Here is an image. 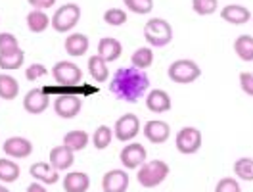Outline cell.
Here are the masks:
<instances>
[{
  "label": "cell",
  "instance_id": "obj_1",
  "mask_svg": "<svg viewBox=\"0 0 253 192\" xmlns=\"http://www.w3.org/2000/svg\"><path fill=\"white\" fill-rule=\"evenodd\" d=\"M150 89V77L136 67H119L110 81V93L121 102L134 104Z\"/></svg>",
  "mask_w": 253,
  "mask_h": 192
},
{
  "label": "cell",
  "instance_id": "obj_2",
  "mask_svg": "<svg viewBox=\"0 0 253 192\" xmlns=\"http://www.w3.org/2000/svg\"><path fill=\"white\" fill-rule=\"evenodd\" d=\"M169 175V165L163 160H152L144 161L138 167L136 173V181L142 185L144 189H156L158 185H161Z\"/></svg>",
  "mask_w": 253,
  "mask_h": 192
},
{
  "label": "cell",
  "instance_id": "obj_3",
  "mask_svg": "<svg viewBox=\"0 0 253 192\" xmlns=\"http://www.w3.org/2000/svg\"><path fill=\"white\" fill-rule=\"evenodd\" d=\"M144 39H146V43L150 47H167L173 41V27L169 25V21H165L161 17L148 19L146 25H144Z\"/></svg>",
  "mask_w": 253,
  "mask_h": 192
},
{
  "label": "cell",
  "instance_id": "obj_4",
  "mask_svg": "<svg viewBox=\"0 0 253 192\" xmlns=\"http://www.w3.org/2000/svg\"><path fill=\"white\" fill-rule=\"evenodd\" d=\"M81 19V6L79 4H73V2H67L63 4L62 8H58L52 16V29L58 33H69Z\"/></svg>",
  "mask_w": 253,
  "mask_h": 192
},
{
  "label": "cell",
  "instance_id": "obj_5",
  "mask_svg": "<svg viewBox=\"0 0 253 192\" xmlns=\"http://www.w3.org/2000/svg\"><path fill=\"white\" fill-rule=\"evenodd\" d=\"M167 75L173 83H178V85H190L202 75V69L200 65L196 64L194 60H174L173 64L169 65L167 69Z\"/></svg>",
  "mask_w": 253,
  "mask_h": 192
},
{
  "label": "cell",
  "instance_id": "obj_6",
  "mask_svg": "<svg viewBox=\"0 0 253 192\" xmlns=\"http://www.w3.org/2000/svg\"><path fill=\"white\" fill-rule=\"evenodd\" d=\"M52 77L58 85L63 87H77L83 83V71L79 65H75L73 62H58L56 65H52Z\"/></svg>",
  "mask_w": 253,
  "mask_h": 192
},
{
  "label": "cell",
  "instance_id": "obj_7",
  "mask_svg": "<svg viewBox=\"0 0 253 192\" xmlns=\"http://www.w3.org/2000/svg\"><path fill=\"white\" fill-rule=\"evenodd\" d=\"M202 143H204V135L202 131L196 127H182L176 137H174V144H176V150L180 154H196L200 148H202Z\"/></svg>",
  "mask_w": 253,
  "mask_h": 192
},
{
  "label": "cell",
  "instance_id": "obj_8",
  "mask_svg": "<svg viewBox=\"0 0 253 192\" xmlns=\"http://www.w3.org/2000/svg\"><path fill=\"white\" fill-rule=\"evenodd\" d=\"M140 133V119L134 113L121 115L113 125V137L121 143H130Z\"/></svg>",
  "mask_w": 253,
  "mask_h": 192
},
{
  "label": "cell",
  "instance_id": "obj_9",
  "mask_svg": "<svg viewBox=\"0 0 253 192\" xmlns=\"http://www.w3.org/2000/svg\"><path fill=\"white\" fill-rule=\"evenodd\" d=\"M83 108V100L79 96L73 95H65V96H56L54 100V112L58 117L62 119H73L77 117Z\"/></svg>",
  "mask_w": 253,
  "mask_h": 192
},
{
  "label": "cell",
  "instance_id": "obj_10",
  "mask_svg": "<svg viewBox=\"0 0 253 192\" xmlns=\"http://www.w3.org/2000/svg\"><path fill=\"white\" fill-rule=\"evenodd\" d=\"M2 148L8 158H16V160L29 158L33 154V143L25 137H10L4 141Z\"/></svg>",
  "mask_w": 253,
  "mask_h": 192
},
{
  "label": "cell",
  "instance_id": "obj_11",
  "mask_svg": "<svg viewBox=\"0 0 253 192\" xmlns=\"http://www.w3.org/2000/svg\"><path fill=\"white\" fill-rule=\"evenodd\" d=\"M146 156H148V154H146V148H144L142 144L130 143L121 150L119 160H121L125 169H138L144 161H146Z\"/></svg>",
  "mask_w": 253,
  "mask_h": 192
},
{
  "label": "cell",
  "instance_id": "obj_12",
  "mask_svg": "<svg viewBox=\"0 0 253 192\" xmlns=\"http://www.w3.org/2000/svg\"><path fill=\"white\" fill-rule=\"evenodd\" d=\"M29 173H31L33 181H39L42 185H56L60 181V171L48 163V161H37L29 167Z\"/></svg>",
  "mask_w": 253,
  "mask_h": 192
},
{
  "label": "cell",
  "instance_id": "obj_13",
  "mask_svg": "<svg viewBox=\"0 0 253 192\" xmlns=\"http://www.w3.org/2000/svg\"><path fill=\"white\" fill-rule=\"evenodd\" d=\"M142 131H144V137L152 144L167 143V139L171 137V127H169V123L159 121V119H150V121H146V125H144Z\"/></svg>",
  "mask_w": 253,
  "mask_h": 192
},
{
  "label": "cell",
  "instance_id": "obj_14",
  "mask_svg": "<svg viewBox=\"0 0 253 192\" xmlns=\"http://www.w3.org/2000/svg\"><path fill=\"white\" fill-rule=\"evenodd\" d=\"M104 192H126L128 189V173L125 169H111L102 179Z\"/></svg>",
  "mask_w": 253,
  "mask_h": 192
},
{
  "label": "cell",
  "instance_id": "obj_15",
  "mask_svg": "<svg viewBox=\"0 0 253 192\" xmlns=\"http://www.w3.org/2000/svg\"><path fill=\"white\" fill-rule=\"evenodd\" d=\"M48 104H50V100L42 93V89H31L27 95L23 96V108H25V112L33 113V115L46 112Z\"/></svg>",
  "mask_w": 253,
  "mask_h": 192
},
{
  "label": "cell",
  "instance_id": "obj_16",
  "mask_svg": "<svg viewBox=\"0 0 253 192\" xmlns=\"http://www.w3.org/2000/svg\"><path fill=\"white\" fill-rule=\"evenodd\" d=\"M173 102H171V96L167 95L165 91L161 89H154L150 91L148 96H146V108L154 113H165L171 110Z\"/></svg>",
  "mask_w": 253,
  "mask_h": 192
},
{
  "label": "cell",
  "instance_id": "obj_17",
  "mask_svg": "<svg viewBox=\"0 0 253 192\" xmlns=\"http://www.w3.org/2000/svg\"><path fill=\"white\" fill-rule=\"evenodd\" d=\"M100 58H104L108 64L110 62H115V60H119L121 58V54H123V45L117 41V39H113V37H104V39H100V43H98V52H96Z\"/></svg>",
  "mask_w": 253,
  "mask_h": 192
},
{
  "label": "cell",
  "instance_id": "obj_18",
  "mask_svg": "<svg viewBox=\"0 0 253 192\" xmlns=\"http://www.w3.org/2000/svg\"><path fill=\"white\" fill-rule=\"evenodd\" d=\"M221 17L226 23L232 25H244L252 19V12L242 4H228L221 10Z\"/></svg>",
  "mask_w": 253,
  "mask_h": 192
},
{
  "label": "cell",
  "instance_id": "obj_19",
  "mask_svg": "<svg viewBox=\"0 0 253 192\" xmlns=\"http://www.w3.org/2000/svg\"><path fill=\"white\" fill-rule=\"evenodd\" d=\"M73 161H75V152L69 150L65 144H60V146H56V148L50 150V163H52L58 171L69 169V167L73 165Z\"/></svg>",
  "mask_w": 253,
  "mask_h": 192
},
{
  "label": "cell",
  "instance_id": "obj_20",
  "mask_svg": "<svg viewBox=\"0 0 253 192\" xmlns=\"http://www.w3.org/2000/svg\"><path fill=\"white\" fill-rule=\"evenodd\" d=\"M63 47H65V52H67L69 56L81 58V56H84L86 50H88V37L83 35V33H71V35H67Z\"/></svg>",
  "mask_w": 253,
  "mask_h": 192
},
{
  "label": "cell",
  "instance_id": "obj_21",
  "mask_svg": "<svg viewBox=\"0 0 253 192\" xmlns=\"http://www.w3.org/2000/svg\"><path fill=\"white\" fill-rule=\"evenodd\" d=\"M90 187V179L83 171H71L63 179V191L65 192H86Z\"/></svg>",
  "mask_w": 253,
  "mask_h": 192
},
{
  "label": "cell",
  "instance_id": "obj_22",
  "mask_svg": "<svg viewBox=\"0 0 253 192\" xmlns=\"http://www.w3.org/2000/svg\"><path fill=\"white\" fill-rule=\"evenodd\" d=\"M88 73H90L92 81H96V85H98V83H104V81H108V79H110V69H108V62H106L104 58H100L98 54L90 56V58H88Z\"/></svg>",
  "mask_w": 253,
  "mask_h": 192
},
{
  "label": "cell",
  "instance_id": "obj_23",
  "mask_svg": "<svg viewBox=\"0 0 253 192\" xmlns=\"http://www.w3.org/2000/svg\"><path fill=\"white\" fill-rule=\"evenodd\" d=\"M88 141H90L88 133H86V131H81V129L69 131V133H65V137H63V144H65L69 150H73V152L84 150Z\"/></svg>",
  "mask_w": 253,
  "mask_h": 192
},
{
  "label": "cell",
  "instance_id": "obj_24",
  "mask_svg": "<svg viewBox=\"0 0 253 192\" xmlns=\"http://www.w3.org/2000/svg\"><path fill=\"white\" fill-rule=\"evenodd\" d=\"M50 17L44 10H31L27 14V29L31 33H44L50 25Z\"/></svg>",
  "mask_w": 253,
  "mask_h": 192
},
{
  "label": "cell",
  "instance_id": "obj_25",
  "mask_svg": "<svg viewBox=\"0 0 253 192\" xmlns=\"http://www.w3.org/2000/svg\"><path fill=\"white\" fill-rule=\"evenodd\" d=\"M234 52L242 62H253V37L240 35L234 41Z\"/></svg>",
  "mask_w": 253,
  "mask_h": 192
},
{
  "label": "cell",
  "instance_id": "obj_26",
  "mask_svg": "<svg viewBox=\"0 0 253 192\" xmlns=\"http://www.w3.org/2000/svg\"><path fill=\"white\" fill-rule=\"evenodd\" d=\"M19 95V83L8 73H0V98L2 100H14Z\"/></svg>",
  "mask_w": 253,
  "mask_h": 192
},
{
  "label": "cell",
  "instance_id": "obj_27",
  "mask_svg": "<svg viewBox=\"0 0 253 192\" xmlns=\"http://www.w3.org/2000/svg\"><path fill=\"white\" fill-rule=\"evenodd\" d=\"M19 165L10 158H2L0 160V183L8 185V183H14L19 179Z\"/></svg>",
  "mask_w": 253,
  "mask_h": 192
},
{
  "label": "cell",
  "instance_id": "obj_28",
  "mask_svg": "<svg viewBox=\"0 0 253 192\" xmlns=\"http://www.w3.org/2000/svg\"><path fill=\"white\" fill-rule=\"evenodd\" d=\"M130 64L132 67H136V69H148L150 65L154 64V52H152V48L150 47H142V48H136L134 52H132V56H130Z\"/></svg>",
  "mask_w": 253,
  "mask_h": 192
},
{
  "label": "cell",
  "instance_id": "obj_29",
  "mask_svg": "<svg viewBox=\"0 0 253 192\" xmlns=\"http://www.w3.org/2000/svg\"><path fill=\"white\" fill-rule=\"evenodd\" d=\"M25 62V52L19 48L12 54H0V69L2 71H14L19 69Z\"/></svg>",
  "mask_w": 253,
  "mask_h": 192
},
{
  "label": "cell",
  "instance_id": "obj_30",
  "mask_svg": "<svg viewBox=\"0 0 253 192\" xmlns=\"http://www.w3.org/2000/svg\"><path fill=\"white\" fill-rule=\"evenodd\" d=\"M111 139H113V131L108 125H100V127L94 131L92 135V144H94L96 150H106L111 144Z\"/></svg>",
  "mask_w": 253,
  "mask_h": 192
},
{
  "label": "cell",
  "instance_id": "obj_31",
  "mask_svg": "<svg viewBox=\"0 0 253 192\" xmlns=\"http://www.w3.org/2000/svg\"><path fill=\"white\" fill-rule=\"evenodd\" d=\"M234 173L242 181H253V160L252 158H238L234 161Z\"/></svg>",
  "mask_w": 253,
  "mask_h": 192
},
{
  "label": "cell",
  "instance_id": "obj_32",
  "mask_svg": "<svg viewBox=\"0 0 253 192\" xmlns=\"http://www.w3.org/2000/svg\"><path fill=\"white\" fill-rule=\"evenodd\" d=\"M219 8V0H192V10L198 16H211Z\"/></svg>",
  "mask_w": 253,
  "mask_h": 192
},
{
  "label": "cell",
  "instance_id": "obj_33",
  "mask_svg": "<svg viewBox=\"0 0 253 192\" xmlns=\"http://www.w3.org/2000/svg\"><path fill=\"white\" fill-rule=\"evenodd\" d=\"M126 10H130L132 14H150L154 10V0H123Z\"/></svg>",
  "mask_w": 253,
  "mask_h": 192
},
{
  "label": "cell",
  "instance_id": "obj_34",
  "mask_svg": "<svg viewBox=\"0 0 253 192\" xmlns=\"http://www.w3.org/2000/svg\"><path fill=\"white\" fill-rule=\"evenodd\" d=\"M104 21L111 25V27H119V25H125L126 23V12L121 8H110L106 10L104 14Z\"/></svg>",
  "mask_w": 253,
  "mask_h": 192
},
{
  "label": "cell",
  "instance_id": "obj_35",
  "mask_svg": "<svg viewBox=\"0 0 253 192\" xmlns=\"http://www.w3.org/2000/svg\"><path fill=\"white\" fill-rule=\"evenodd\" d=\"M19 50V41L12 33H0V54H12Z\"/></svg>",
  "mask_w": 253,
  "mask_h": 192
},
{
  "label": "cell",
  "instance_id": "obj_36",
  "mask_svg": "<svg viewBox=\"0 0 253 192\" xmlns=\"http://www.w3.org/2000/svg\"><path fill=\"white\" fill-rule=\"evenodd\" d=\"M215 192H242V189H240V183H238L236 179L224 177V179H221V181L217 183Z\"/></svg>",
  "mask_w": 253,
  "mask_h": 192
},
{
  "label": "cell",
  "instance_id": "obj_37",
  "mask_svg": "<svg viewBox=\"0 0 253 192\" xmlns=\"http://www.w3.org/2000/svg\"><path fill=\"white\" fill-rule=\"evenodd\" d=\"M46 73H48L46 65L33 64V65H29V67L25 69V79H27V81H37V79H41V77H44Z\"/></svg>",
  "mask_w": 253,
  "mask_h": 192
},
{
  "label": "cell",
  "instance_id": "obj_38",
  "mask_svg": "<svg viewBox=\"0 0 253 192\" xmlns=\"http://www.w3.org/2000/svg\"><path fill=\"white\" fill-rule=\"evenodd\" d=\"M240 87H242V91H244L246 95L253 98V73L242 71V73H240Z\"/></svg>",
  "mask_w": 253,
  "mask_h": 192
},
{
  "label": "cell",
  "instance_id": "obj_39",
  "mask_svg": "<svg viewBox=\"0 0 253 192\" xmlns=\"http://www.w3.org/2000/svg\"><path fill=\"white\" fill-rule=\"evenodd\" d=\"M100 89H98V85H90V83H81L79 85V98L81 96H92L96 95Z\"/></svg>",
  "mask_w": 253,
  "mask_h": 192
},
{
  "label": "cell",
  "instance_id": "obj_40",
  "mask_svg": "<svg viewBox=\"0 0 253 192\" xmlns=\"http://www.w3.org/2000/svg\"><path fill=\"white\" fill-rule=\"evenodd\" d=\"M33 6V10H48L56 4V0H27Z\"/></svg>",
  "mask_w": 253,
  "mask_h": 192
},
{
  "label": "cell",
  "instance_id": "obj_41",
  "mask_svg": "<svg viewBox=\"0 0 253 192\" xmlns=\"http://www.w3.org/2000/svg\"><path fill=\"white\" fill-rule=\"evenodd\" d=\"M27 192H48V189L42 185V183H39V181H33L31 185L27 187Z\"/></svg>",
  "mask_w": 253,
  "mask_h": 192
},
{
  "label": "cell",
  "instance_id": "obj_42",
  "mask_svg": "<svg viewBox=\"0 0 253 192\" xmlns=\"http://www.w3.org/2000/svg\"><path fill=\"white\" fill-rule=\"evenodd\" d=\"M0 192H12V191H10V189H6V187H4V183H0Z\"/></svg>",
  "mask_w": 253,
  "mask_h": 192
},
{
  "label": "cell",
  "instance_id": "obj_43",
  "mask_svg": "<svg viewBox=\"0 0 253 192\" xmlns=\"http://www.w3.org/2000/svg\"><path fill=\"white\" fill-rule=\"evenodd\" d=\"M252 21H253V17H252Z\"/></svg>",
  "mask_w": 253,
  "mask_h": 192
},
{
  "label": "cell",
  "instance_id": "obj_44",
  "mask_svg": "<svg viewBox=\"0 0 253 192\" xmlns=\"http://www.w3.org/2000/svg\"><path fill=\"white\" fill-rule=\"evenodd\" d=\"M252 73H253V71H252Z\"/></svg>",
  "mask_w": 253,
  "mask_h": 192
}]
</instances>
